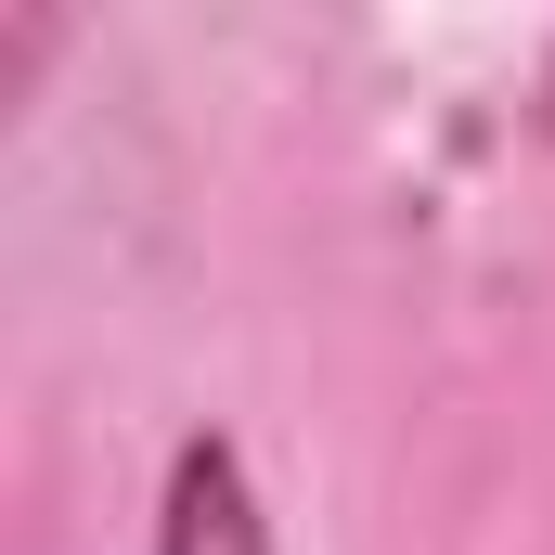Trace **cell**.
I'll list each match as a JSON object with an SVG mask.
<instances>
[{"instance_id": "obj_1", "label": "cell", "mask_w": 555, "mask_h": 555, "mask_svg": "<svg viewBox=\"0 0 555 555\" xmlns=\"http://www.w3.org/2000/svg\"><path fill=\"white\" fill-rule=\"evenodd\" d=\"M155 555H272L233 439H181V465H168V517H155Z\"/></svg>"}]
</instances>
